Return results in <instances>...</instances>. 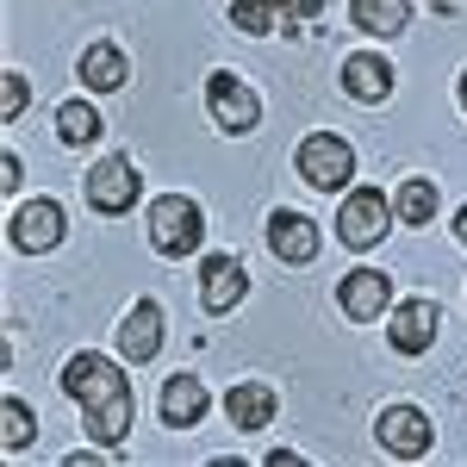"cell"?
Wrapping results in <instances>:
<instances>
[{"instance_id":"12","label":"cell","mask_w":467,"mask_h":467,"mask_svg":"<svg viewBox=\"0 0 467 467\" xmlns=\"http://www.w3.org/2000/svg\"><path fill=\"white\" fill-rule=\"evenodd\" d=\"M275 411H281V399H275V387H262V380H237V387L224 393V418H231V431H268Z\"/></svg>"},{"instance_id":"15","label":"cell","mask_w":467,"mask_h":467,"mask_svg":"<svg viewBox=\"0 0 467 467\" xmlns=\"http://www.w3.org/2000/svg\"><path fill=\"white\" fill-rule=\"evenodd\" d=\"M343 88H349V100H361V107L387 100V94H393V69H387V57H374V50H356V57L343 63Z\"/></svg>"},{"instance_id":"26","label":"cell","mask_w":467,"mask_h":467,"mask_svg":"<svg viewBox=\"0 0 467 467\" xmlns=\"http://www.w3.org/2000/svg\"><path fill=\"white\" fill-rule=\"evenodd\" d=\"M431 6H442V13H455V6H462V0H431Z\"/></svg>"},{"instance_id":"22","label":"cell","mask_w":467,"mask_h":467,"mask_svg":"<svg viewBox=\"0 0 467 467\" xmlns=\"http://www.w3.org/2000/svg\"><path fill=\"white\" fill-rule=\"evenodd\" d=\"M0 418H6V449L19 455V449L32 442V411H26V399H13V393H6V405H0Z\"/></svg>"},{"instance_id":"4","label":"cell","mask_w":467,"mask_h":467,"mask_svg":"<svg viewBox=\"0 0 467 467\" xmlns=\"http://www.w3.org/2000/svg\"><path fill=\"white\" fill-rule=\"evenodd\" d=\"M393 206H387V193L380 187H349V200H343V213H337V237L349 244V250H374L380 237H387V224H393Z\"/></svg>"},{"instance_id":"11","label":"cell","mask_w":467,"mask_h":467,"mask_svg":"<svg viewBox=\"0 0 467 467\" xmlns=\"http://www.w3.org/2000/svg\"><path fill=\"white\" fill-rule=\"evenodd\" d=\"M156 349H162V306H156V299H138V306L125 312V324H119V356L125 361H156Z\"/></svg>"},{"instance_id":"1","label":"cell","mask_w":467,"mask_h":467,"mask_svg":"<svg viewBox=\"0 0 467 467\" xmlns=\"http://www.w3.org/2000/svg\"><path fill=\"white\" fill-rule=\"evenodd\" d=\"M63 393L88 411V436L100 442V449H119L125 431H131V387H125V374H119V361L107 356H75L63 368Z\"/></svg>"},{"instance_id":"2","label":"cell","mask_w":467,"mask_h":467,"mask_svg":"<svg viewBox=\"0 0 467 467\" xmlns=\"http://www.w3.org/2000/svg\"><path fill=\"white\" fill-rule=\"evenodd\" d=\"M150 244H156V255H193L206 244V213L187 193H162L150 206Z\"/></svg>"},{"instance_id":"8","label":"cell","mask_w":467,"mask_h":467,"mask_svg":"<svg viewBox=\"0 0 467 467\" xmlns=\"http://www.w3.org/2000/svg\"><path fill=\"white\" fill-rule=\"evenodd\" d=\"M436 330H442L436 299H405V306H393V318H387V343H393L399 356H424L436 343Z\"/></svg>"},{"instance_id":"14","label":"cell","mask_w":467,"mask_h":467,"mask_svg":"<svg viewBox=\"0 0 467 467\" xmlns=\"http://www.w3.org/2000/svg\"><path fill=\"white\" fill-rule=\"evenodd\" d=\"M268 250L281 262H312L318 255V224L306 213H275L268 218Z\"/></svg>"},{"instance_id":"6","label":"cell","mask_w":467,"mask_h":467,"mask_svg":"<svg viewBox=\"0 0 467 467\" xmlns=\"http://www.w3.org/2000/svg\"><path fill=\"white\" fill-rule=\"evenodd\" d=\"M374 436H380V449L387 455H399V462H418V455H431V418L418 411V405H387L380 418H374Z\"/></svg>"},{"instance_id":"19","label":"cell","mask_w":467,"mask_h":467,"mask_svg":"<svg viewBox=\"0 0 467 467\" xmlns=\"http://www.w3.org/2000/svg\"><path fill=\"white\" fill-rule=\"evenodd\" d=\"M231 19H237V32L268 37L287 26V0H231Z\"/></svg>"},{"instance_id":"17","label":"cell","mask_w":467,"mask_h":467,"mask_svg":"<svg viewBox=\"0 0 467 467\" xmlns=\"http://www.w3.org/2000/svg\"><path fill=\"white\" fill-rule=\"evenodd\" d=\"M81 81H88L94 94H119V88L131 81L125 50H119V44H107V37H100V44H88V50H81Z\"/></svg>"},{"instance_id":"27","label":"cell","mask_w":467,"mask_h":467,"mask_svg":"<svg viewBox=\"0 0 467 467\" xmlns=\"http://www.w3.org/2000/svg\"><path fill=\"white\" fill-rule=\"evenodd\" d=\"M462 107H467V75H462Z\"/></svg>"},{"instance_id":"18","label":"cell","mask_w":467,"mask_h":467,"mask_svg":"<svg viewBox=\"0 0 467 467\" xmlns=\"http://www.w3.org/2000/svg\"><path fill=\"white\" fill-rule=\"evenodd\" d=\"M349 19H356V32H368V37H399L411 26V6H405V0H349Z\"/></svg>"},{"instance_id":"10","label":"cell","mask_w":467,"mask_h":467,"mask_svg":"<svg viewBox=\"0 0 467 467\" xmlns=\"http://www.w3.org/2000/svg\"><path fill=\"white\" fill-rule=\"evenodd\" d=\"M57 244H63V206L57 200H32V206L13 213V250L37 255V250H57Z\"/></svg>"},{"instance_id":"5","label":"cell","mask_w":467,"mask_h":467,"mask_svg":"<svg viewBox=\"0 0 467 467\" xmlns=\"http://www.w3.org/2000/svg\"><path fill=\"white\" fill-rule=\"evenodd\" d=\"M206 112H213L218 131L244 138V131H255V119H262V100L250 94V81H237L231 69H213L206 75Z\"/></svg>"},{"instance_id":"7","label":"cell","mask_w":467,"mask_h":467,"mask_svg":"<svg viewBox=\"0 0 467 467\" xmlns=\"http://www.w3.org/2000/svg\"><path fill=\"white\" fill-rule=\"evenodd\" d=\"M88 206L94 213H131L138 206V169L125 162V156H107V162H94V175H88Z\"/></svg>"},{"instance_id":"24","label":"cell","mask_w":467,"mask_h":467,"mask_svg":"<svg viewBox=\"0 0 467 467\" xmlns=\"http://www.w3.org/2000/svg\"><path fill=\"white\" fill-rule=\"evenodd\" d=\"M0 175H6V181H0V187L13 193V187H19V175H26V169H19V156H6V162H0Z\"/></svg>"},{"instance_id":"3","label":"cell","mask_w":467,"mask_h":467,"mask_svg":"<svg viewBox=\"0 0 467 467\" xmlns=\"http://www.w3.org/2000/svg\"><path fill=\"white\" fill-rule=\"evenodd\" d=\"M299 181L318 187V193L349 187V181H356V150L343 144L337 131H312V138L299 144Z\"/></svg>"},{"instance_id":"23","label":"cell","mask_w":467,"mask_h":467,"mask_svg":"<svg viewBox=\"0 0 467 467\" xmlns=\"http://www.w3.org/2000/svg\"><path fill=\"white\" fill-rule=\"evenodd\" d=\"M26 100H32L26 75H19V69H6V107H0V112H6V119H19V112H26Z\"/></svg>"},{"instance_id":"25","label":"cell","mask_w":467,"mask_h":467,"mask_svg":"<svg viewBox=\"0 0 467 467\" xmlns=\"http://www.w3.org/2000/svg\"><path fill=\"white\" fill-rule=\"evenodd\" d=\"M455 237H462V244H467V206H462V213H455Z\"/></svg>"},{"instance_id":"9","label":"cell","mask_w":467,"mask_h":467,"mask_svg":"<svg viewBox=\"0 0 467 467\" xmlns=\"http://www.w3.org/2000/svg\"><path fill=\"white\" fill-rule=\"evenodd\" d=\"M244 293H250V275H244L237 255H206L200 262V306L206 312H231Z\"/></svg>"},{"instance_id":"13","label":"cell","mask_w":467,"mask_h":467,"mask_svg":"<svg viewBox=\"0 0 467 467\" xmlns=\"http://www.w3.org/2000/svg\"><path fill=\"white\" fill-rule=\"evenodd\" d=\"M387 293H393V281H387L380 268H356V275L337 281V299H343V312H349L356 324L380 318V312H387Z\"/></svg>"},{"instance_id":"21","label":"cell","mask_w":467,"mask_h":467,"mask_svg":"<svg viewBox=\"0 0 467 467\" xmlns=\"http://www.w3.org/2000/svg\"><path fill=\"white\" fill-rule=\"evenodd\" d=\"M393 213H399V224H431L436 218V187L431 181H405L393 193Z\"/></svg>"},{"instance_id":"20","label":"cell","mask_w":467,"mask_h":467,"mask_svg":"<svg viewBox=\"0 0 467 467\" xmlns=\"http://www.w3.org/2000/svg\"><path fill=\"white\" fill-rule=\"evenodd\" d=\"M57 131H63V144H94V138H100V112L88 107V100H63V107H57Z\"/></svg>"},{"instance_id":"16","label":"cell","mask_w":467,"mask_h":467,"mask_svg":"<svg viewBox=\"0 0 467 467\" xmlns=\"http://www.w3.org/2000/svg\"><path fill=\"white\" fill-rule=\"evenodd\" d=\"M200 418H206V387H200L193 374L162 380V424H169V431H193Z\"/></svg>"}]
</instances>
